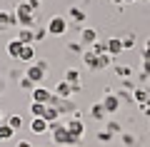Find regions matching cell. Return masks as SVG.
<instances>
[{
  "mask_svg": "<svg viewBox=\"0 0 150 147\" xmlns=\"http://www.w3.org/2000/svg\"><path fill=\"white\" fill-rule=\"evenodd\" d=\"M15 18H18V25H23V27H33L35 25V10H33L28 3H18Z\"/></svg>",
  "mask_w": 150,
  "mask_h": 147,
  "instance_id": "obj_1",
  "label": "cell"
},
{
  "mask_svg": "<svg viewBox=\"0 0 150 147\" xmlns=\"http://www.w3.org/2000/svg\"><path fill=\"white\" fill-rule=\"evenodd\" d=\"M68 32V20H65L63 15H55V18H50L48 20V35H65Z\"/></svg>",
  "mask_w": 150,
  "mask_h": 147,
  "instance_id": "obj_2",
  "label": "cell"
},
{
  "mask_svg": "<svg viewBox=\"0 0 150 147\" xmlns=\"http://www.w3.org/2000/svg\"><path fill=\"white\" fill-rule=\"evenodd\" d=\"M45 75H48V70L40 68L38 63H33V65H28V68H25V77H28V80H33V82H43Z\"/></svg>",
  "mask_w": 150,
  "mask_h": 147,
  "instance_id": "obj_3",
  "label": "cell"
},
{
  "mask_svg": "<svg viewBox=\"0 0 150 147\" xmlns=\"http://www.w3.org/2000/svg\"><path fill=\"white\" fill-rule=\"evenodd\" d=\"M65 127H68V132H70V135H75V137H83V132H85V122H83L80 117L68 120V122H65Z\"/></svg>",
  "mask_w": 150,
  "mask_h": 147,
  "instance_id": "obj_4",
  "label": "cell"
},
{
  "mask_svg": "<svg viewBox=\"0 0 150 147\" xmlns=\"http://www.w3.org/2000/svg\"><path fill=\"white\" fill-rule=\"evenodd\" d=\"M103 107H105V112H118L120 107V97L112 92H105V97H103Z\"/></svg>",
  "mask_w": 150,
  "mask_h": 147,
  "instance_id": "obj_5",
  "label": "cell"
},
{
  "mask_svg": "<svg viewBox=\"0 0 150 147\" xmlns=\"http://www.w3.org/2000/svg\"><path fill=\"white\" fill-rule=\"evenodd\" d=\"M50 97H53V92H50L48 87H35V90H33V102H43V105H48Z\"/></svg>",
  "mask_w": 150,
  "mask_h": 147,
  "instance_id": "obj_6",
  "label": "cell"
},
{
  "mask_svg": "<svg viewBox=\"0 0 150 147\" xmlns=\"http://www.w3.org/2000/svg\"><path fill=\"white\" fill-rule=\"evenodd\" d=\"M105 42H108V55H112V58H115V55H120V53L125 50L120 37H110V40H105Z\"/></svg>",
  "mask_w": 150,
  "mask_h": 147,
  "instance_id": "obj_7",
  "label": "cell"
},
{
  "mask_svg": "<svg viewBox=\"0 0 150 147\" xmlns=\"http://www.w3.org/2000/svg\"><path fill=\"white\" fill-rule=\"evenodd\" d=\"M80 42H83V47L98 42V32L93 30V27H83V30H80Z\"/></svg>",
  "mask_w": 150,
  "mask_h": 147,
  "instance_id": "obj_8",
  "label": "cell"
},
{
  "mask_svg": "<svg viewBox=\"0 0 150 147\" xmlns=\"http://www.w3.org/2000/svg\"><path fill=\"white\" fill-rule=\"evenodd\" d=\"M30 132H33V135H45V132H48V122H45L43 117H33Z\"/></svg>",
  "mask_w": 150,
  "mask_h": 147,
  "instance_id": "obj_9",
  "label": "cell"
},
{
  "mask_svg": "<svg viewBox=\"0 0 150 147\" xmlns=\"http://www.w3.org/2000/svg\"><path fill=\"white\" fill-rule=\"evenodd\" d=\"M55 95H58L60 100H68L70 95H73V85L65 82V80H63V82H58V87H55Z\"/></svg>",
  "mask_w": 150,
  "mask_h": 147,
  "instance_id": "obj_10",
  "label": "cell"
},
{
  "mask_svg": "<svg viewBox=\"0 0 150 147\" xmlns=\"http://www.w3.org/2000/svg\"><path fill=\"white\" fill-rule=\"evenodd\" d=\"M23 47H25V45H23V42L15 37V40H10V42H8V55L18 60V58H20V53H23Z\"/></svg>",
  "mask_w": 150,
  "mask_h": 147,
  "instance_id": "obj_11",
  "label": "cell"
},
{
  "mask_svg": "<svg viewBox=\"0 0 150 147\" xmlns=\"http://www.w3.org/2000/svg\"><path fill=\"white\" fill-rule=\"evenodd\" d=\"M83 63H85V68L98 70V55L93 53V50H83Z\"/></svg>",
  "mask_w": 150,
  "mask_h": 147,
  "instance_id": "obj_12",
  "label": "cell"
},
{
  "mask_svg": "<svg viewBox=\"0 0 150 147\" xmlns=\"http://www.w3.org/2000/svg\"><path fill=\"white\" fill-rule=\"evenodd\" d=\"M18 40H20L23 45H33V42H35V30H30V27H23L20 35H18Z\"/></svg>",
  "mask_w": 150,
  "mask_h": 147,
  "instance_id": "obj_13",
  "label": "cell"
},
{
  "mask_svg": "<svg viewBox=\"0 0 150 147\" xmlns=\"http://www.w3.org/2000/svg\"><path fill=\"white\" fill-rule=\"evenodd\" d=\"M43 120L48 122V125H50V122H58V120H60V110H58V107H53V105H48V107H45Z\"/></svg>",
  "mask_w": 150,
  "mask_h": 147,
  "instance_id": "obj_14",
  "label": "cell"
},
{
  "mask_svg": "<svg viewBox=\"0 0 150 147\" xmlns=\"http://www.w3.org/2000/svg\"><path fill=\"white\" fill-rule=\"evenodd\" d=\"M0 25H3V27H8V25H18L15 13H0Z\"/></svg>",
  "mask_w": 150,
  "mask_h": 147,
  "instance_id": "obj_15",
  "label": "cell"
},
{
  "mask_svg": "<svg viewBox=\"0 0 150 147\" xmlns=\"http://www.w3.org/2000/svg\"><path fill=\"white\" fill-rule=\"evenodd\" d=\"M18 60H23V63H33V60H35V50H33V45L23 47V53H20V58H18Z\"/></svg>",
  "mask_w": 150,
  "mask_h": 147,
  "instance_id": "obj_16",
  "label": "cell"
},
{
  "mask_svg": "<svg viewBox=\"0 0 150 147\" xmlns=\"http://www.w3.org/2000/svg\"><path fill=\"white\" fill-rule=\"evenodd\" d=\"M13 132H15V130H13L8 122H0V142H3V140H10Z\"/></svg>",
  "mask_w": 150,
  "mask_h": 147,
  "instance_id": "obj_17",
  "label": "cell"
},
{
  "mask_svg": "<svg viewBox=\"0 0 150 147\" xmlns=\"http://www.w3.org/2000/svg\"><path fill=\"white\" fill-rule=\"evenodd\" d=\"M112 65V55H98V70H105V68H110Z\"/></svg>",
  "mask_w": 150,
  "mask_h": 147,
  "instance_id": "obj_18",
  "label": "cell"
},
{
  "mask_svg": "<svg viewBox=\"0 0 150 147\" xmlns=\"http://www.w3.org/2000/svg\"><path fill=\"white\" fill-rule=\"evenodd\" d=\"M45 107H48V105H43V102H33V105H30L33 117H43L45 115Z\"/></svg>",
  "mask_w": 150,
  "mask_h": 147,
  "instance_id": "obj_19",
  "label": "cell"
},
{
  "mask_svg": "<svg viewBox=\"0 0 150 147\" xmlns=\"http://www.w3.org/2000/svg\"><path fill=\"white\" fill-rule=\"evenodd\" d=\"M90 112H93V117H95V120H103V117L108 115V112H105V107H103V102H95Z\"/></svg>",
  "mask_w": 150,
  "mask_h": 147,
  "instance_id": "obj_20",
  "label": "cell"
},
{
  "mask_svg": "<svg viewBox=\"0 0 150 147\" xmlns=\"http://www.w3.org/2000/svg\"><path fill=\"white\" fill-rule=\"evenodd\" d=\"M90 50H93L95 55H105V53H108V42H100V40H98V42H93V45H90Z\"/></svg>",
  "mask_w": 150,
  "mask_h": 147,
  "instance_id": "obj_21",
  "label": "cell"
},
{
  "mask_svg": "<svg viewBox=\"0 0 150 147\" xmlns=\"http://www.w3.org/2000/svg\"><path fill=\"white\" fill-rule=\"evenodd\" d=\"M115 75L123 77V80H128L130 77V68H128V65H115Z\"/></svg>",
  "mask_w": 150,
  "mask_h": 147,
  "instance_id": "obj_22",
  "label": "cell"
},
{
  "mask_svg": "<svg viewBox=\"0 0 150 147\" xmlns=\"http://www.w3.org/2000/svg\"><path fill=\"white\" fill-rule=\"evenodd\" d=\"M78 77H80V72H78V70H73V68H70V70H65V82H70V85H73V82H78Z\"/></svg>",
  "mask_w": 150,
  "mask_h": 147,
  "instance_id": "obj_23",
  "label": "cell"
},
{
  "mask_svg": "<svg viewBox=\"0 0 150 147\" xmlns=\"http://www.w3.org/2000/svg\"><path fill=\"white\" fill-rule=\"evenodd\" d=\"M8 125H10L13 130H20V127H23V120H20V115H10V117H8Z\"/></svg>",
  "mask_w": 150,
  "mask_h": 147,
  "instance_id": "obj_24",
  "label": "cell"
},
{
  "mask_svg": "<svg viewBox=\"0 0 150 147\" xmlns=\"http://www.w3.org/2000/svg\"><path fill=\"white\" fill-rule=\"evenodd\" d=\"M70 18L78 20V23H85V13H83L80 8H73V10H70Z\"/></svg>",
  "mask_w": 150,
  "mask_h": 147,
  "instance_id": "obj_25",
  "label": "cell"
},
{
  "mask_svg": "<svg viewBox=\"0 0 150 147\" xmlns=\"http://www.w3.org/2000/svg\"><path fill=\"white\" fill-rule=\"evenodd\" d=\"M135 100H138V102H145V100H150L148 90H135Z\"/></svg>",
  "mask_w": 150,
  "mask_h": 147,
  "instance_id": "obj_26",
  "label": "cell"
},
{
  "mask_svg": "<svg viewBox=\"0 0 150 147\" xmlns=\"http://www.w3.org/2000/svg\"><path fill=\"white\" fill-rule=\"evenodd\" d=\"M20 87H23V90H35V82L28 80V77H23V80H20Z\"/></svg>",
  "mask_w": 150,
  "mask_h": 147,
  "instance_id": "obj_27",
  "label": "cell"
},
{
  "mask_svg": "<svg viewBox=\"0 0 150 147\" xmlns=\"http://www.w3.org/2000/svg\"><path fill=\"white\" fill-rule=\"evenodd\" d=\"M45 32H48V27H38V30H35V42H40V40H43V37H45Z\"/></svg>",
  "mask_w": 150,
  "mask_h": 147,
  "instance_id": "obj_28",
  "label": "cell"
},
{
  "mask_svg": "<svg viewBox=\"0 0 150 147\" xmlns=\"http://www.w3.org/2000/svg\"><path fill=\"white\" fill-rule=\"evenodd\" d=\"M120 40H123V47H125V50H128V47H133V45H135V42H133L135 37H133V35H128V37H120Z\"/></svg>",
  "mask_w": 150,
  "mask_h": 147,
  "instance_id": "obj_29",
  "label": "cell"
},
{
  "mask_svg": "<svg viewBox=\"0 0 150 147\" xmlns=\"http://www.w3.org/2000/svg\"><path fill=\"white\" fill-rule=\"evenodd\" d=\"M140 112H143V115H148V117H150V100L140 102Z\"/></svg>",
  "mask_w": 150,
  "mask_h": 147,
  "instance_id": "obj_30",
  "label": "cell"
},
{
  "mask_svg": "<svg viewBox=\"0 0 150 147\" xmlns=\"http://www.w3.org/2000/svg\"><path fill=\"white\" fill-rule=\"evenodd\" d=\"M143 75H150V63L148 60H143Z\"/></svg>",
  "mask_w": 150,
  "mask_h": 147,
  "instance_id": "obj_31",
  "label": "cell"
},
{
  "mask_svg": "<svg viewBox=\"0 0 150 147\" xmlns=\"http://www.w3.org/2000/svg\"><path fill=\"white\" fill-rule=\"evenodd\" d=\"M18 147H33V145H30V142H25V140H23V142H18Z\"/></svg>",
  "mask_w": 150,
  "mask_h": 147,
  "instance_id": "obj_32",
  "label": "cell"
},
{
  "mask_svg": "<svg viewBox=\"0 0 150 147\" xmlns=\"http://www.w3.org/2000/svg\"><path fill=\"white\" fill-rule=\"evenodd\" d=\"M112 3H115V5H123V0H112Z\"/></svg>",
  "mask_w": 150,
  "mask_h": 147,
  "instance_id": "obj_33",
  "label": "cell"
},
{
  "mask_svg": "<svg viewBox=\"0 0 150 147\" xmlns=\"http://www.w3.org/2000/svg\"><path fill=\"white\" fill-rule=\"evenodd\" d=\"M123 3H138V0H123Z\"/></svg>",
  "mask_w": 150,
  "mask_h": 147,
  "instance_id": "obj_34",
  "label": "cell"
},
{
  "mask_svg": "<svg viewBox=\"0 0 150 147\" xmlns=\"http://www.w3.org/2000/svg\"><path fill=\"white\" fill-rule=\"evenodd\" d=\"M0 122H3V112H0Z\"/></svg>",
  "mask_w": 150,
  "mask_h": 147,
  "instance_id": "obj_35",
  "label": "cell"
},
{
  "mask_svg": "<svg viewBox=\"0 0 150 147\" xmlns=\"http://www.w3.org/2000/svg\"><path fill=\"white\" fill-rule=\"evenodd\" d=\"M143 3H148V0H143Z\"/></svg>",
  "mask_w": 150,
  "mask_h": 147,
  "instance_id": "obj_36",
  "label": "cell"
}]
</instances>
